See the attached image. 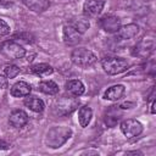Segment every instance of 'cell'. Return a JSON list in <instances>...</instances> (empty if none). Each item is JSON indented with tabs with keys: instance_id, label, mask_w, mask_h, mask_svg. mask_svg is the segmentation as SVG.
<instances>
[{
	"instance_id": "cell-1",
	"label": "cell",
	"mask_w": 156,
	"mask_h": 156,
	"mask_svg": "<svg viewBox=\"0 0 156 156\" xmlns=\"http://www.w3.org/2000/svg\"><path fill=\"white\" fill-rule=\"evenodd\" d=\"M71 60L74 65L79 66V67H89L96 62L98 57L93 51H90L85 48H78L72 51Z\"/></svg>"
},
{
	"instance_id": "cell-2",
	"label": "cell",
	"mask_w": 156,
	"mask_h": 156,
	"mask_svg": "<svg viewBox=\"0 0 156 156\" xmlns=\"http://www.w3.org/2000/svg\"><path fill=\"white\" fill-rule=\"evenodd\" d=\"M101 66L107 74L115 76L124 72L128 68L129 63L122 57H104L101 60Z\"/></svg>"
},
{
	"instance_id": "cell-3",
	"label": "cell",
	"mask_w": 156,
	"mask_h": 156,
	"mask_svg": "<svg viewBox=\"0 0 156 156\" xmlns=\"http://www.w3.org/2000/svg\"><path fill=\"white\" fill-rule=\"evenodd\" d=\"M72 132L71 129L68 128H65V127H56V128H52L49 133H48V136H46V144L50 146V147H58L61 146L69 136H71Z\"/></svg>"
},
{
	"instance_id": "cell-4",
	"label": "cell",
	"mask_w": 156,
	"mask_h": 156,
	"mask_svg": "<svg viewBox=\"0 0 156 156\" xmlns=\"http://www.w3.org/2000/svg\"><path fill=\"white\" fill-rule=\"evenodd\" d=\"M0 52L10 60L22 58L26 55V49L13 40H7L0 44Z\"/></svg>"
},
{
	"instance_id": "cell-5",
	"label": "cell",
	"mask_w": 156,
	"mask_h": 156,
	"mask_svg": "<svg viewBox=\"0 0 156 156\" xmlns=\"http://www.w3.org/2000/svg\"><path fill=\"white\" fill-rule=\"evenodd\" d=\"M121 132L128 138V139H132V138H136L138 135L141 134L143 132V124L136 121V119H133V118H129V119H124L122 123H121Z\"/></svg>"
},
{
	"instance_id": "cell-6",
	"label": "cell",
	"mask_w": 156,
	"mask_h": 156,
	"mask_svg": "<svg viewBox=\"0 0 156 156\" xmlns=\"http://www.w3.org/2000/svg\"><path fill=\"white\" fill-rule=\"evenodd\" d=\"M99 24L106 33H117L121 27V21L113 15H105L99 20Z\"/></svg>"
},
{
	"instance_id": "cell-7",
	"label": "cell",
	"mask_w": 156,
	"mask_h": 156,
	"mask_svg": "<svg viewBox=\"0 0 156 156\" xmlns=\"http://www.w3.org/2000/svg\"><path fill=\"white\" fill-rule=\"evenodd\" d=\"M105 5V0H85L83 5V13L87 17H95L98 16Z\"/></svg>"
},
{
	"instance_id": "cell-8",
	"label": "cell",
	"mask_w": 156,
	"mask_h": 156,
	"mask_svg": "<svg viewBox=\"0 0 156 156\" xmlns=\"http://www.w3.org/2000/svg\"><path fill=\"white\" fill-rule=\"evenodd\" d=\"M63 41L67 45H76L80 41V33L67 23L63 26Z\"/></svg>"
},
{
	"instance_id": "cell-9",
	"label": "cell",
	"mask_w": 156,
	"mask_h": 156,
	"mask_svg": "<svg viewBox=\"0 0 156 156\" xmlns=\"http://www.w3.org/2000/svg\"><path fill=\"white\" fill-rule=\"evenodd\" d=\"M28 122V115L22 110H15L10 113L9 123L13 128H22Z\"/></svg>"
},
{
	"instance_id": "cell-10",
	"label": "cell",
	"mask_w": 156,
	"mask_h": 156,
	"mask_svg": "<svg viewBox=\"0 0 156 156\" xmlns=\"http://www.w3.org/2000/svg\"><path fill=\"white\" fill-rule=\"evenodd\" d=\"M139 32V27L135 23H129L126 26H121L119 29L117 30V37L122 40H128L134 38Z\"/></svg>"
},
{
	"instance_id": "cell-11",
	"label": "cell",
	"mask_w": 156,
	"mask_h": 156,
	"mask_svg": "<svg viewBox=\"0 0 156 156\" xmlns=\"http://www.w3.org/2000/svg\"><path fill=\"white\" fill-rule=\"evenodd\" d=\"M154 49V39H146L143 38L136 45H135V50H134V55L138 56H147Z\"/></svg>"
},
{
	"instance_id": "cell-12",
	"label": "cell",
	"mask_w": 156,
	"mask_h": 156,
	"mask_svg": "<svg viewBox=\"0 0 156 156\" xmlns=\"http://www.w3.org/2000/svg\"><path fill=\"white\" fill-rule=\"evenodd\" d=\"M65 89H66L67 94H69L71 96H80L85 90L84 84L79 79L67 80L66 84H65Z\"/></svg>"
},
{
	"instance_id": "cell-13",
	"label": "cell",
	"mask_w": 156,
	"mask_h": 156,
	"mask_svg": "<svg viewBox=\"0 0 156 156\" xmlns=\"http://www.w3.org/2000/svg\"><path fill=\"white\" fill-rule=\"evenodd\" d=\"M30 90H32V88H30V85H29L28 83L20 80V82L15 83V84L11 87L10 93H11V95L15 96V98H22V96H28L29 93H30Z\"/></svg>"
},
{
	"instance_id": "cell-14",
	"label": "cell",
	"mask_w": 156,
	"mask_h": 156,
	"mask_svg": "<svg viewBox=\"0 0 156 156\" xmlns=\"http://www.w3.org/2000/svg\"><path fill=\"white\" fill-rule=\"evenodd\" d=\"M22 2L33 12H44L49 9V0H22Z\"/></svg>"
},
{
	"instance_id": "cell-15",
	"label": "cell",
	"mask_w": 156,
	"mask_h": 156,
	"mask_svg": "<svg viewBox=\"0 0 156 156\" xmlns=\"http://www.w3.org/2000/svg\"><path fill=\"white\" fill-rule=\"evenodd\" d=\"M124 90H126V89H124V85H122V84L112 85V87H110V88L104 93V99H106V100H112V101L119 100V99L123 96Z\"/></svg>"
},
{
	"instance_id": "cell-16",
	"label": "cell",
	"mask_w": 156,
	"mask_h": 156,
	"mask_svg": "<svg viewBox=\"0 0 156 156\" xmlns=\"http://www.w3.org/2000/svg\"><path fill=\"white\" fill-rule=\"evenodd\" d=\"M57 104H58V106H57L58 113H61L62 110H65V111H63V115H67V113H69L71 111H73V110L76 108V106L78 105V101H77L76 99H71V98L67 99V98H66V99L60 100Z\"/></svg>"
},
{
	"instance_id": "cell-17",
	"label": "cell",
	"mask_w": 156,
	"mask_h": 156,
	"mask_svg": "<svg viewBox=\"0 0 156 156\" xmlns=\"http://www.w3.org/2000/svg\"><path fill=\"white\" fill-rule=\"evenodd\" d=\"M38 89L48 95H55L58 93V85L54 80H43L39 83Z\"/></svg>"
},
{
	"instance_id": "cell-18",
	"label": "cell",
	"mask_w": 156,
	"mask_h": 156,
	"mask_svg": "<svg viewBox=\"0 0 156 156\" xmlns=\"http://www.w3.org/2000/svg\"><path fill=\"white\" fill-rule=\"evenodd\" d=\"M24 105H26L29 110H32V111H34V112H41V111L44 110V107H45L44 101H43L41 99L35 98V96H28V98H26Z\"/></svg>"
},
{
	"instance_id": "cell-19",
	"label": "cell",
	"mask_w": 156,
	"mask_h": 156,
	"mask_svg": "<svg viewBox=\"0 0 156 156\" xmlns=\"http://www.w3.org/2000/svg\"><path fill=\"white\" fill-rule=\"evenodd\" d=\"M91 117H93V111H91V108L89 106H82L79 108V111H78V121H79L80 127H83V128L87 127L89 124Z\"/></svg>"
},
{
	"instance_id": "cell-20",
	"label": "cell",
	"mask_w": 156,
	"mask_h": 156,
	"mask_svg": "<svg viewBox=\"0 0 156 156\" xmlns=\"http://www.w3.org/2000/svg\"><path fill=\"white\" fill-rule=\"evenodd\" d=\"M68 24H71L74 29H77L80 34H83L88 28H89V21L85 17H79L76 20H72L71 22H68Z\"/></svg>"
},
{
	"instance_id": "cell-21",
	"label": "cell",
	"mask_w": 156,
	"mask_h": 156,
	"mask_svg": "<svg viewBox=\"0 0 156 156\" xmlns=\"http://www.w3.org/2000/svg\"><path fill=\"white\" fill-rule=\"evenodd\" d=\"M30 71L35 74H39V76H43V74H51L54 72L52 67L48 63H38V65H34L30 67Z\"/></svg>"
},
{
	"instance_id": "cell-22",
	"label": "cell",
	"mask_w": 156,
	"mask_h": 156,
	"mask_svg": "<svg viewBox=\"0 0 156 156\" xmlns=\"http://www.w3.org/2000/svg\"><path fill=\"white\" fill-rule=\"evenodd\" d=\"M20 68L17 67V66H15V65H7L5 68H4V73H5V76H6V78H15V77H17L18 74H20Z\"/></svg>"
},
{
	"instance_id": "cell-23",
	"label": "cell",
	"mask_w": 156,
	"mask_h": 156,
	"mask_svg": "<svg viewBox=\"0 0 156 156\" xmlns=\"http://www.w3.org/2000/svg\"><path fill=\"white\" fill-rule=\"evenodd\" d=\"M9 33H10V26L4 20H0V37L6 35Z\"/></svg>"
},
{
	"instance_id": "cell-24",
	"label": "cell",
	"mask_w": 156,
	"mask_h": 156,
	"mask_svg": "<svg viewBox=\"0 0 156 156\" xmlns=\"http://www.w3.org/2000/svg\"><path fill=\"white\" fill-rule=\"evenodd\" d=\"M7 85H9L7 78L0 74V89H6V88H7Z\"/></svg>"
},
{
	"instance_id": "cell-25",
	"label": "cell",
	"mask_w": 156,
	"mask_h": 156,
	"mask_svg": "<svg viewBox=\"0 0 156 156\" xmlns=\"http://www.w3.org/2000/svg\"><path fill=\"white\" fill-rule=\"evenodd\" d=\"M7 146H9V144H7L6 141H4V140H0V150L7 149Z\"/></svg>"
},
{
	"instance_id": "cell-26",
	"label": "cell",
	"mask_w": 156,
	"mask_h": 156,
	"mask_svg": "<svg viewBox=\"0 0 156 156\" xmlns=\"http://www.w3.org/2000/svg\"><path fill=\"white\" fill-rule=\"evenodd\" d=\"M155 105H156V102H155V100L152 101V104H151V113H155L156 111H155Z\"/></svg>"
}]
</instances>
